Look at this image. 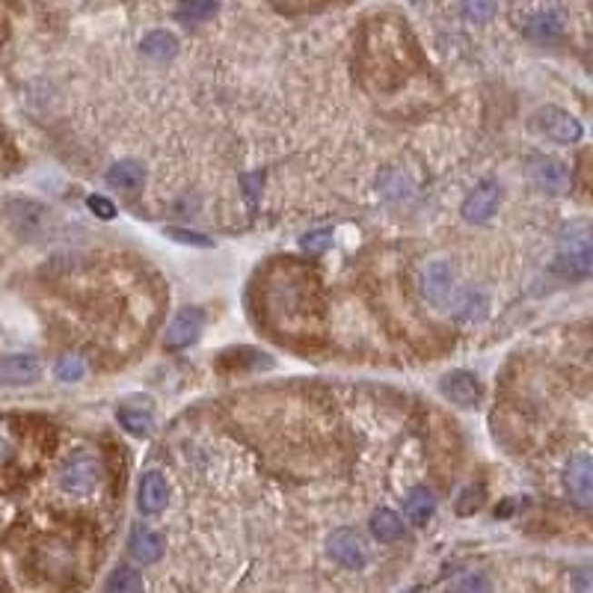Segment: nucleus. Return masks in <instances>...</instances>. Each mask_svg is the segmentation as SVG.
Instances as JSON below:
<instances>
[{"label":"nucleus","instance_id":"obj_1","mask_svg":"<svg viewBox=\"0 0 593 593\" xmlns=\"http://www.w3.org/2000/svg\"><path fill=\"white\" fill-rule=\"evenodd\" d=\"M264 323L288 341H318L323 332V294L318 273L297 259H279L259 282Z\"/></svg>","mask_w":593,"mask_h":593},{"label":"nucleus","instance_id":"obj_2","mask_svg":"<svg viewBox=\"0 0 593 593\" xmlns=\"http://www.w3.org/2000/svg\"><path fill=\"white\" fill-rule=\"evenodd\" d=\"M51 451V428L27 416H0V487L36 469Z\"/></svg>","mask_w":593,"mask_h":593},{"label":"nucleus","instance_id":"obj_3","mask_svg":"<svg viewBox=\"0 0 593 593\" xmlns=\"http://www.w3.org/2000/svg\"><path fill=\"white\" fill-rule=\"evenodd\" d=\"M365 69L380 89H398L416 72V48L400 25L377 21V33L365 42Z\"/></svg>","mask_w":593,"mask_h":593},{"label":"nucleus","instance_id":"obj_4","mask_svg":"<svg viewBox=\"0 0 593 593\" xmlns=\"http://www.w3.org/2000/svg\"><path fill=\"white\" fill-rule=\"evenodd\" d=\"M555 273L561 276H573V279H588L593 271V243H590V232L581 226H567V232L558 241V252H555Z\"/></svg>","mask_w":593,"mask_h":593},{"label":"nucleus","instance_id":"obj_5","mask_svg":"<svg viewBox=\"0 0 593 593\" xmlns=\"http://www.w3.org/2000/svg\"><path fill=\"white\" fill-rule=\"evenodd\" d=\"M421 294L440 311H457L463 300V291L457 288L454 267L449 262H430L421 271Z\"/></svg>","mask_w":593,"mask_h":593},{"label":"nucleus","instance_id":"obj_6","mask_svg":"<svg viewBox=\"0 0 593 593\" xmlns=\"http://www.w3.org/2000/svg\"><path fill=\"white\" fill-rule=\"evenodd\" d=\"M531 128H534V133H540V137L552 140V143H561V145L578 143L581 133H585L581 122L573 114L561 110V107H540L531 116Z\"/></svg>","mask_w":593,"mask_h":593},{"label":"nucleus","instance_id":"obj_7","mask_svg":"<svg viewBox=\"0 0 593 593\" xmlns=\"http://www.w3.org/2000/svg\"><path fill=\"white\" fill-rule=\"evenodd\" d=\"M6 220L25 238H39L51 226V211L42 203H33V199H13L6 205Z\"/></svg>","mask_w":593,"mask_h":593},{"label":"nucleus","instance_id":"obj_8","mask_svg":"<svg viewBox=\"0 0 593 593\" xmlns=\"http://www.w3.org/2000/svg\"><path fill=\"white\" fill-rule=\"evenodd\" d=\"M203 327H205L203 309H196V306L182 309L170 323H166L163 348H170V351H184V348H190V344L199 341V335H203Z\"/></svg>","mask_w":593,"mask_h":593},{"label":"nucleus","instance_id":"obj_9","mask_svg":"<svg viewBox=\"0 0 593 593\" xmlns=\"http://www.w3.org/2000/svg\"><path fill=\"white\" fill-rule=\"evenodd\" d=\"M531 182L546 190V193H567L569 184H573V175H569V166L558 158H549V154H540L534 158L529 166Z\"/></svg>","mask_w":593,"mask_h":593},{"label":"nucleus","instance_id":"obj_10","mask_svg":"<svg viewBox=\"0 0 593 593\" xmlns=\"http://www.w3.org/2000/svg\"><path fill=\"white\" fill-rule=\"evenodd\" d=\"M102 480V466L93 457H77L60 472V489L72 492V496H86L93 492Z\"/></svg>","mask_w":593,"mask_h":593},{"label":"nucleus","instance_id":"obj_11","mask_svg":"<svg viewBox=\"0 0 593 593\" xmlns=\"http://www.w3.org/2000/svg\"><path fill=\"white\" fill-rule=\"evenodd\" d=\"M36 567L48 578H65L74 573V549L69 540H48L36 549Z\"/></svg>","mask_w":593,"mask_h":593},{"label":"nucleus","instance_id":"obj_12","mask_svg":"<svg viewBox=\"0 0 593 593\" xmlns=\"http://www.w3.org/2000/svg\"><path fill=\"white\" fill-rule=\"evenodd\" d=\"M564 484H567L569 499H573L578 508L593 505V460L588 454H578L569 460L567 472H564Z\"/></svg>","mask_w":593,"mask_h":593},{"label":"nucleus","instance_id":"obj_13","mask_svg":"<svg viewBox=\"0 0 593 593\" xmlns=\"http://www.w3.org/2000/svg\"><path fill=\"white\" fill-rule=\"evenodd\" d=\"M499 203H501V187L496 182L478 184L472 193L463 199V220L475 222V226H484V222L499 211Z\"/></svg>","mask_w":593,"mask_h":593},{"label":"nucleus","instance_id":"obj_14","mask_svg":"<svg viewBox=\"0 0 593 593\" xmlns=\"http://www.w3.org/2000/svg\"><path fill=\"white\" fill-rule=\"evenodd\" d=\"M39 377H42V362L36 356L21 353V356H6V360H0V389L33 386Z\"/></svg>","mask_w":593,"mask_h":593},{"label":"nucleus","instance_id":"obj_15","mask_svg":"<svg viewBox=\"0 0 593 593\" xmlns=\"http://www.w3.org/2000/svg\"><path fill=\"white\" fill-rule=\"evenodd\" d=\"M327 549L332 555L335 564H341L344 569H360L365 567V546L360 540V534L351 529H339L330 534Z\"/></svg>","mask_w":593,"mask_h":593},{"label":"nucleus","instance_id":"obj_16","mask_svg":"<svg viewBox=\"0 0 593 593\" xmlns=\"http://www.w3.org/2000/svg\"><path fill=\"white\" fill-rule=\"evenodd\" d=\"M440 391L457 407H475L480 398V383L472 371H451L440 380Z\"/></svg>","mask_w":593,"mask_h":593},{"label":"nucleus","instance_id":"obj_17","mask_svg":"<svg viewBox=\"0 0 593 593\" xmlns=\"http://www.w3.org/2000/svg\"><path fill=\"white\" fill-rule=\"evenodd\" d=\"M170 501V484L161 472H145L140 478V489H137V505L143 513H161Z\"/></svg>","mask_w":593,"mask_h":593},{"label":"nucleus","instance_id":"obj_18","mask_svg":"<svg viewBox=\"0 0 593 593\" xmlns=\"http://www.w3.org/2000/svg\"><path fill=\"white\" fill-rule=\"evenodd\" d=\"M128 552H131V558H133L137 564H154V561H161V555H163V537H161L158 531L143 529V525H137V529L131 531Z\"/></svg>","mask_w":593,"mask_h":593},{"label":"nucleus","instance_id":"obj_19","mask_svg":"<svg viewBox=\"0 0 593 593\" xmlns=\"http://www.w3.org/2000/svg\"><path fill=\"white\" fill-rule=\"evenodd\" d=\"M116 416H119L122 428H125L131 436H137V440H145V436H152V430H154L152 410L143 407V404H122L116 410Z\"/></svg>","mask_w":593,"mask_h":593},{"label":"nucleus","instance_id":"obj_20","mask_svg":"<svg viewBox=\"0 0 593 593\" xmlns=\"http://www.w3.org/2000/svg\"><path fill=\"white\" fill-rule=\"evenodd\" d=\"M436 513V499H433V492L430 489H424V487H416L410 492V496L404 499V517L416 525V529H424V525L430 522V517Z\"/></svg>","mask_w":593,"mask_h":593},{"label":"nucleus","instance_id":"obj_21","mask_svg":"<svg viewBox=\"0 0 593 593\" xmlns=\"http://www.w3.org/2000/svg\"><path fill=\"white\" fill-rule=\"evenodd\" d=\"M140 51H143V57H149L154 63H166L178 54V39L166 30H152L143 36Z\"/></svg>","mask_w":593,"mask_h":593},{"label":"nucleus","instance_id":"obj_22","mask_svg":"<svg viewBox=\"0 0 593 593\" xmlns=\"http://www.w3.org/2000/svg\"><path fill=\"white\" fill-rule=\"evenodd\" d=\"M143 178H145V166L140 161H133V158L119 161L107 170V182L114 184L116 190H125V193L137 190L143 184Z\"/></svg>","mask_w":593,"mask_h":593},{"label":"nucleus","instance_id":"obj_23","mask_svg":"<svg viewBox=\"0 0 593 593\" xmlns=\"http://www.w3.org/2000/svg\"><path fill=\"white\" fill-rule=\"evenodd\" d=\"M371 534L377 537L380 543H395L404 537V519L398 517L395 510H377L374 517H371Z\"/></svg>","mask_w":593,"mask_h":593},{"label":"nucleus","instance_id":"obj_24","mask_svg":"<svg viewBox=\"0 0 593 593\" xmlns=\"http://www.w3.org/2000/svg\"><path fill=\"white\" fill-rule=\"evenodd\" d=\"M525 33L537 42H555L561 36V18L555 13H534L529 21H525Z\"/></svg>","mask_w":593,"mask_h":593},{"label":"nucleus","instance_id":"obj_25","mask_svg":"<svg viewBox=\"0 0 593 593\" xmlns=\"http://www.w3.org/2000/svg\"><path fill=\"white\" fill-rule=\"evenodd\" d=\"M217 4L220 0H182L175 15L178 21H184V25H203V21H208L217 13Z\"/></svg>","mask_w":593,"mask_h":593},{"label":"nucleus","instance_id":"obj_26","mask_svg":"<svg viewBox=\"0 0 593 593\" xmlns=\"http://www.w3.org/2000/svg\"><path fill=\"white\" fill-rule=\"evenodd\" d=\"M104 593H143V578H140L137 569L119 567L116 573L107 578Z\"/></svg>","mask_w":593,"mask_h":593},{"label":"nucleus","instance_id":"obj_27","mask_svg":"<svg viewBox=\"0 0 593 593\" xmlns=\"http://www.w3.org/2000/svg\"><path fill=\"white\" fill-rule=\"evenodd\" d=\"M54 374H57V380H63V383H77V380H84V374H86L84 356L81 353L60 356L57 365H54Z\"/></svg>","mask_w":593,"mask_h":593},{"label":"nucleus","instance_id":"obj_28","mask_svg":"<svg viewBox=\"0 0 593 593\" xmlns=\"http://www.w3.org/2000/svg\"><path fill=\"white\" fill-rule=\"evenodd\" d=\"M449 593H492V581L484 573H466L451 581Z\"/></svg>","mask_w":593,"mask_h":593},{"label":"nucleus","instance_id":"obj_29","mask_svg":"<svg viewBox=\"0 0 593 593\" xmlns=\"http://www.w3.org/2000/svg\"><path fill=\"white\" fill-rule=\"evenodd\" d=\"M332 246V229H315L300 238V250L303 252H311V255H321L327 252Z\"/></svg>","mask_w":593,"mask_h":593},{"label":"nucleus","instance_id":"obj_30","mask_svg":"<svg viewBox=\"0 0 593 593\" xmlns=\"http://www.w3.org/2000/svg\"><path fill=\"white\" fill-rule=\"evenodd\" d=\"M460 9L469 21H478L484 25L492 15H496V0H460Z\"/></svg>","mask_w":593,"mask_h":593},{"label":"nucleus","instance_id":"obj_31","mask_svg":"<svg viewBox=\"0 0 593 593\" xmlns=\"http://www.w3.org/2000/svg\"><path fill=\"white\" fill-rule=\"evenodd\" d=\"M380 190H383L389 199H404V196L410 193V182H407V175L389 173L383 182H380Z\"/></svg>","mask_w":593,"mask_h":593},{"label":"nucleus","instance_id":"obj_32","mask_svg":"<svg viewBox=\"0 0 593 593\" xmlns=\"http://www.w3.org/2000/svg\"><path fill=\"white\" fill-rule=\"evenodd\" d=\"M480 501H484V489L469 487V489H463L460 501H457V513H460V517H469V513H475L480 508Z\"/></svg>","mask_w":593,"mask_h":593},{"label":"nucleus","instance_id":"obj_33","mask_svg":"<svg viewBox=\"0 0 593 593\" xmlns=\"http://www.w3.org/2000/svg\"><path fill=\"white\" fill-rule=\"evenodd\" d=\"M86 205H89V211H93L95 217H102V220H114L116 217V205L110 203L107 196H89Z\"/></svg>","mask_w":593,"mask_h":593},{"label":"nucleus","instance_id":"obj_34","mask_svg":"<svg viewBox=\"0 0 593 593\" xmlns=\"http://www.w3.org/2000/svg\"><path fill=\"white\" fill-rule=\"evenodd\" d=\"M166 234L182 243H193V246H211V241L205 234H196V232H184V229H166Z\"/></svg>","mask_w":593,"mask_h":593},{"label":"nucleus","instance_id":"obj_35","mask_svg":"<svg viewBox=\"0 0 593 593\" xmlns=\"http://www.w3.org/2000/svg\"><path fill=\"white\" fill-rule=\"evenodd\" d=\"M573 585H576V593H590V569H578L573 576Z\"/></svg>","mask_w":593,"mask_h":593},{"label":"nucleus","instance_id":"obj_36","mask_svg":"<svg viewBox=\"0 0 593 593\" xmlns=\"http://www.w3.org/2000/svg\"><path fill=\"white\" fill-rule=\"evenodd\" d=\"M410 593H419V590H410Z\"/></svg>","mask_w":593,"mask_h":593}]
</instances>
